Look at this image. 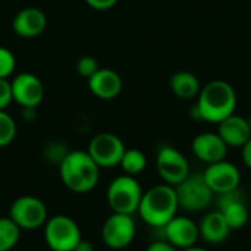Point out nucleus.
<instances>
[{
  "instance_id": "obj_4",
  "label": "nucleus",
  "mask_w": 251,
  "mask_h": 251,
  "mask_svg": "<svg viewBox=\"0 0 251 251\" xmlns=\"http://www.w3.org/2000/svg\"><path fill=\"white\" fill-rule=\"evenodd\" d=\"M106 197L113 213L132 216L138 212V206L143 197V188L134 176L121 175L109 184Z\"/></svg>"
},
{
  "instance_id": "obj_31",
  "label": "nucleus",
  "mask_w": 251,
  "mask_h": 251,
  "mask_svg": "<svg viewBox=\"0 0 251 251\" xmlns=\"http://www.w3.org/2000/svg\"><path fill=\"white\" fill-rule=\"evenodd\" d=\"M181 251H207V250H204V249H200V247H190V249H185V250H181Z\"/></svg>"
},
{
  "instance_id": "obj_24",
  "label": "nucleus",
  "mask_w": 251,
  "mask_h": 251,
  "mask_svg": "<svg viewBox=\"0 0 251 251\" xmlns=\"http://www.w3.org/2000/svg\"><path fill=\"white\" fill-rule=\"evenodd\" d=\"M15 68H16L15 54L6 47H0V78L7 79L13 74Z\"/></svg>"
},
{
  "instance_id": "obj_6",
  "label": "nucleus",
  "mask_w": 251,
  "mask_h": 251,
  "mask_svg": "<svg viewBox=\"0 0 251 251\" xmlns=\"http://www.w3.org/2000/svg\"><path fill=\"white\" fill-rule=\"evenodd\" d=\"M174 188L179 207L188 212L204 210L212 203L215 196V193L206 184L203 174H190L181 184L175 185Z\"/></svg>"
},
{
  "instance_id": "obj_2",
  "label": "nucleus",
  "mask_w": 251,
  "mask_h": 251,
  "mask_svg": "<svg viewBox=\"0 0 251 251\" xmlns=\"http://www.w3.org/2000/svg\"><path fill=\"white\" fill-rule=\"evenodd\" d=\"M63 185L76 194L90 193L99 184L100 168L87 151H68L59 163Z\"/></svg>"
},
{
  "instance_id": "obj_7",
  "label": "nucleus",
  "mask_w": 251,
  "mask_h": 251,
  "mask_svg": "<svg viewBox=\"0 0 251 251\" xmlns=\"http://www.w3.org/2000/svg\"><path fill=\"white\" fill-rule=\"evenodd\" d=\"M9 218L21 231H32L44 226L49 219L46 204L34 196L18 197L9 209Z\"/></svg>"
},
{
  "instance_id": "obj_9",
  "label": "nucleus",
  "mask_w": 251,
  "mask_h": 251,
  "mask_svg": "<svg viewBox=\"0 0 251 251\" xmlns=\"http://www.w3.org/2000/svg\"><path fill=\"white\" fill-rule=\"evenodd\" d=\"M156 166L160 178L168 185H178L190 175L187 157L172 146H162L156 156Z\"/></svg>"
},
{
  "instance_id": "obj_11",
  "label": "nucleus",
  "mask_w": 251,
  "mask_h": 251,
  "mask_svg": "<svg viewBox=\"0 0 251 251\" xmlns=\"http://www.w3.org/2000/svg\"><path fill=\"white\" fill-rule=\"evenodd\" d=\"M206 184L215 194H225L234 191L240 187L241 174L240 169L226 160H221L212 165H207L206 171L203 172Z\"/></svg>"
},
{
  "instance_id": "obj_32",
  "label": "nucleus",
  "mask_w": 251,
  "mask_h": 251,
  "mask_svg": "<svg viewBox=\"0 0 251 251\" xmlns=\"http://www.w3.org/2000/svg\"><path fill=\"white\" fill-rule=\"evenodd\" d=\"M247 122H249V126H250V131H251V113H250V116L247 118Z\"/></svg>"
},
{
  "instance_id": "obj_13",
  "label": "nucleus",
  "mask_w": 251,
  "mask_h": 251,
  "mask_svg": "<svg viewBox=\"0 0 251 251\" xmlns=\"http://www.w3.org/2000/svg\"><path fill=\"white\" fill-rule=\"evenodd\" d=\"M162 229L165 234V240L171 243L175 249L181 250L194 247L200 238L199 225L193 219L184 216L172 218Z\"/></svg>"
},
{
  "instance_id": "obj_30",
  "label": "nucleus",
  "mask_w": 251,
  "mask_h": 251,
  "mask_svg": "<svg viewBox=\"0 0 251 251\" xmlns=\"http://www.w3.org/2000/svg\"><path fill=\"white\" fill-rule=\"evenodd\" d=\"M74 251H94V246L90 243V241H85V240H81L76 247L74 249Z\"/></svg>"
},
{
  "instance_id": "obj_17",
  "label": "nucleus",
  "mask_w": 251,
  "mask_h": 251,
  "mask_svg": "<svg viewBox=\"0 0 251 251\" xmlns=\"http://www.w3.org/2000/svg\"><path fill=\"white\" fill-rule=\"evenodd\" d=\"M88 88L96 97L101 100H112L122 91V78L113 69L99 68V71L88 78Z\"/></svg>"
},
{
  "instance_id": "obj_25",
  "label": "nucleus",
  "mask_w": 251,
  "mask_h": 251,
  "mask_svg": "<svg viewBox=\"0 0 251 251\" xmlns=\"http://www.w3.org/2000/svg\"><path fill=\"white\" fill-rule=\"evenodd\" d=\"M99 68H100L99 66V62L93 56H82L76 62V71H78V74L81 76L87 78V79L90 76H93L99 71Z\"/></svg>"
},
{
  "instance_id": "obj_20",
  "label": "nucleus",
  "mask_w": 251,
  "mask_h": 251,
  "mask_svg": "<svg viewBox=\"0 0 251 251\" xmlns=\"http://www.w3.org/2000/svg\"><path fill=\"white\" fill-rule=\"evenodd\" d=\"M169 85H171L172 93L178 99H181V100H193V99H197V96H199V93L201 90V85H200L199 78L193 72H188V71L175 72L171 76Z\"/></svg>"
},
{
  "instance_id": "obj_3",
  "label": "nucleus",
  "mask_w": 251,
  "mask_h": 251,
  "mask_svg": "<svg viewBox=\"0 0 251 251\" xmlns=\"http://www.w3.org/2000/svg\"><path fill=\"white\" fill-rule=\"evenodd\" d=\"M178 207L179 204L175 188L168 184H160L143 193L137 213L151 228L162 229L176 216Z\"/></svg>"
},
{
  "instance_id": "obj_22",
  "label": "nucleus",
  "mask_w": 251,
  "mask_h": 251,
  "mask_svg": "<svg viewBox=\"0 0 251 251\" xmlns=\"http://www.w3.org/2000/svg\"><path fill=\"white\" fill-rule=\"evenodd\" d=\"M21 238V228L7 216L0 218V251H10Z\"/></svg>"
},
{
  "instance_id": "obj_12",
  "label": "nucleus",
  "mask_w": 251,
  "mask_h": 251,
  "mask_svg": "<svg viewBox=\"0 0 251 251\" xmlns=\"http://www.w3.org/2000/svg\"><path fill=\"white\" fill-rule=\"evenodd\" d=\"M12 99L19 106L35 109L44 97V87L38 76L29 72H22L16 75L12 82Z\"/></svg>"
},
{
  "instance_id": "obj_8",
  "label": "nucleus",
  "mask_w": 251,
  "mask_h": 251,
  "mask_svg": "<svg viewBox=\"0 0 251 251\" xmlns=\"http://www.w3.org/2000/svg\"><path fill=\"white\" fill-rule=\"evenodd\" d=\"M137 226L131 215L113 213L101 226V241L112 250L126 249L135 238Z\"/></svg>"
},
{
  "instance_id": "obj_10",
  "label": "nucleus",
  "mask_w": 251,
  "mask_h": 251,
  "mask_svg": "<svg viewBox=\"0 0 251 251\" xmlns=\"http://www.w3.org/2000/svg\"><path fill=\"white\" fill-rule=\"evenodd\" d=\"M125 150L126 147L118 135L101 132L91 138L87 153L99 168H113L121 163Z\"/></svg>"
},
{
  "instance_id": "obj_29",
  "label": "nucleus",
  "mask_w": 251,
  "mask_h": 251,
  "mask_svg": "<svg viewBox=\"0 0 251 251\" xmlns=\"http://www.w3.org/2000/svg\"><path fill=\"white\" fill-rule=\"evenodd\" d=\"M241 154H243L244 165L251 171V138L241 147Z\"/></svg>"
},
{
  "instance_id": "obj_19",
  "label": "nucleus",
  "mask_w": 251,
  "mask_h": 251,
  "mask_svg": "<svg viewBox=\"0 0 251 251\" xmlns=\"http://www.w3.org/2000/svg\"><path fill=\"white\" fill-rule=\"evenodd\" d=\"M200 231V238H203L209 244H221L224 243L231 232V228L228 226L224 215L216 210L207 213L203 221L199 225Z\"/></svg>"
},
{
  "instance_id": "obj_21",
  "label": "nucleus",
  "mask_w": 251,
  "mask_h": 251,
  "mask_svg": "<svg viewBox=\"0 0 251 251\" xmlns=\"http://www.w3.org/2000/svg\"><path fill=\"white\" fill-rule=\"evenodd\" d=\"M119 166L124 169L125 175L135 176V175L141 174L147 166L146 154L138 149H126L124 156H122Z\"/></svg>"
},
{
  "instance_id": "obj_14",
  "label": "nucleus",
  "mask_w": 251,
  "mask_h": 251,
  "mask_svg": "<svg viewBox=\"0 0 251 251\" xmlns=\"http://www.w3.org/2000/svg\"><path fill=\"white\" fill-rule=\"evenodd\" d=\"M218 203H219L218 210L224 215L231 231L241 229L247 225L250 213L247 209L246 197L238 188L225 194H219Z\"/></svg>"
},
{
  "instance_id": "obj_28",
  "label": "nucleus",
  "mask_w": 251,
  "mask_h": 251,
  "mask_svg": "<svg viewBox=\"0 0 251 251\" xmlns=\"http://www.w3.org/2000/svg\"><path fill=\"white\" fill-rule=\"evenodd\" d=\"M146 251H178L171 243H168L166 240H160V241H154L151 243Z\"/></svg>"
},
{
  "instance_id": "obj_5",
  "label": "nucleus",
  "mask_w": 251,
  "mask_h": 251,
  "mask_svg": "<svg viewBox=\"0 0 251 251\" xmlns=\"http://www.w3.org/2000/svg\"><path fill=\"white\" fill-rule=\"evenodd\" d=\"M43 228L46 244L51 251H74L82 240L78 224L66 215L49 218Z\"/></svg>"
},
{
  "instance_id": "obj_23",
  "label": "nucleus",
  "mask_w": 251,
  "mask_h": 251,
  "mask_svg": "<svg viewBox=\"0 0 251 251\" xmlns=\"http://www.w3.org/2000/svg\"><path fill=\"white\" fill-rule=\"evenodd\" d=\"M16 135V124L9 113L0 110V149L9 146Z\"/></svg>"
},
{
  "instance_id": "obj_27",
  "label": "nucleus",
  "mask_w": 251,
  "mask_h": 251,
  "mask_svg": "<svg viewBox=\"0 0 251 251\" xmlns=\"http://www.w3.org/2000/svg\"><path fill=\"white\" fill-rule=\"evenodd\" d=\"M88 6H91L93 9H97V10H107V9H112L119 0H85Z\"/></svg>"
},
{
  "instance_id": "obj_18",
  "label": "nucleus",
  "mask_w": 251,
  "mask_h": 251,
  "mask_svg": "<svg viewBox=\"0 0 251 251\" xmlns=\"http://www.w3.org/2000/svg\"><path fill=\"white\" fill-rule=\"evenodd\" d=\"M218 134L228 147H243L251 138L247 118L232 113L218 124Z\"/></svg>"
},
{
  "instance_id": "obj_15",
  "label": "nucleus",
  "mask_w": 251,
  "mask_h": 251,
  "mask_svg": "<svg viewBox=\"0 0 251 251\" xmlns=\"http://www.w3.org/2000/svg\"><path fill=\"white\" fill-rule=\"evenodd\" d=\"M191 150L199 160L212 165L225 160L228 146L219 137L218 132H201L197 137H194L191 143Z\"/></svg>"
},
{
  "instance_id": "obj_16",
  "label": "nucleus",
  "mask_w": 251,
  "mask_h": 251,
  "mask_svg": "<svg viewBox=\"0 0 251 251\" xmlns=\"http://www.w3.org/2000/svg\"><path fill=\"white\" fill-rule=\"evenodd\" d=\"M47 26V18L38 7H25L16 13L12 28L22 38H35L43 34Z\"/></svg>"
},
{
  "instance_id": "obj_1",
  "label": "nucleus",
  "mask_w": 251,
  "mask_h": 251,
  "mask_svg": "<svg viewBox=\"0 0 251 251\" xmlns=\"http://www.w3.org/2000/svg\"><path fill=\"white\" fill-rule=\"evenodd\" d=\"M237 107V93L234 87L224 79H213L201 87L194 107L196 119L210 124H219L232 113Z\"/></svg>"
},
{
  "instance_id": "obj_26",
  "label": "nucleus",
  "mask_w": 251,
  "mask_h": 251,
  "mask_svg": "<svg viewBox=\"0 0 251 251\" xmlns=\"http://www.w3.org/2000/svg\"><path fill=\"white\" fill-rule=\"evenodd\" d=\"M12 87L4 78H0V110H4L12 101Z\"/></svg>"
}]
</instances>
